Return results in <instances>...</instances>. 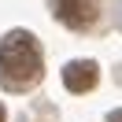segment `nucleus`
<instances>
[{"label":"nucleus","instance_id":"obj_1","mask_svg":"<svg viewBox=\"0 0 122 122\" xmlns=\"http://www.w3.org/2000/svg\"><path fill=\"white\" fill-rule=\"evenodd\" d=\"M0 81L4 89H15V92L41 81V48L33 33L11 30L0 41Z\"/></svg>","mask_w":122,"mask_h":122},{"label":"nucleus","instance_id":"obj_2","mask_svg":"<svg viewBox=\"0 0 122 122\" xmlns=\"http://www.w3.org/2000/svg\"><path fill=\"white\" fill-rule=\"evenodd\" d=\"M56 19L70 30H85L96 22V0H56Z\"/></svg>","mask_w":122,"mask_h":122},{"label":"nucleus","instance_id":"obj_3","mask_svg":"<svg viewBox=\"0 0 122 122\" xmlns=\"http://www.w3.org/2000/svg\"><path fill=\"white\" fill-rule=\"evenodd\" d=\"M96 81H100V67L92 59H74L63 67V85L70 92H89V89H96Z\"/></svg>","mask_w":122,"mask_h":122},{"label":"nucleus","instance_id":"obj_4","mask_svg":"<svg viewBox=\"0 0 122 122\" xmlns=\"http://www.w3.org/2000/svg\"><path fill=\"white\" fill-rule=\"evenodd\" d=\"M107 122H122V111H111V115H107Z\"/></svg>","mask_w":122,"mask_h":122},{"label":"nucleus","instance_id":"obj_5","mask_svg":"<svg viewBox=\"0 0 122 122\" xmlns=\"http://www.w3.org/2000/svg\"><path fill=\"white\" fill-rule=\"evenodd\" d=\"M4 118H8V115H4V104H0V122H4Z\"/></svg>","mask_w":122,"mask_h":122}]
</instances>
